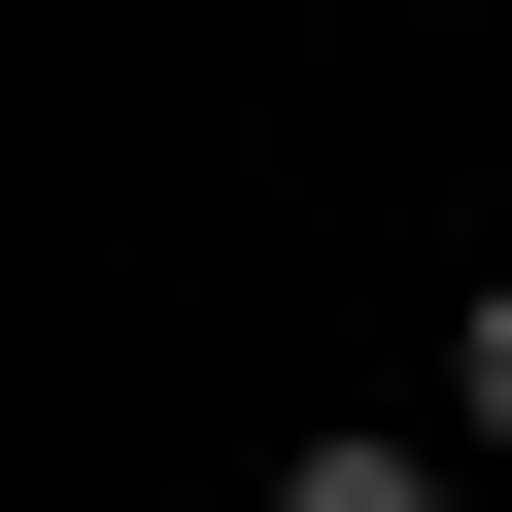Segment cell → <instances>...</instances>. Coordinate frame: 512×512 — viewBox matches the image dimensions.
Returning <instances> with one entry per match:
<instances>
[{
    "mask_svg": "<svg viewBox=\"0 0 512 512\" xmlns=\"http://www.w3.org/2000/svg\"><path fill=\"white\" fill-rule=\"evenodd\" d=\"M444 444H512V274H478V342H444Z\"/></svg>",
    "mask_w": 512,
    "mask_h": 512,
    "instance_id": "2",
    "label": "cell"
},
{
    "mask_svg": "<svg viewBox=\"0 0 512 512\" xmlns=\"http://www.w3.org/2000/svg\"><path fill=\"white\" fill-rule=\"evenodd\" d=\"M274 512H444V444H376V410H342V444H274Z\"/></svg>",
    "mask_w": 512,
    "mask_h": 512,
    "instance_id": "1",
    "label": "cell"
}]
</instances>
